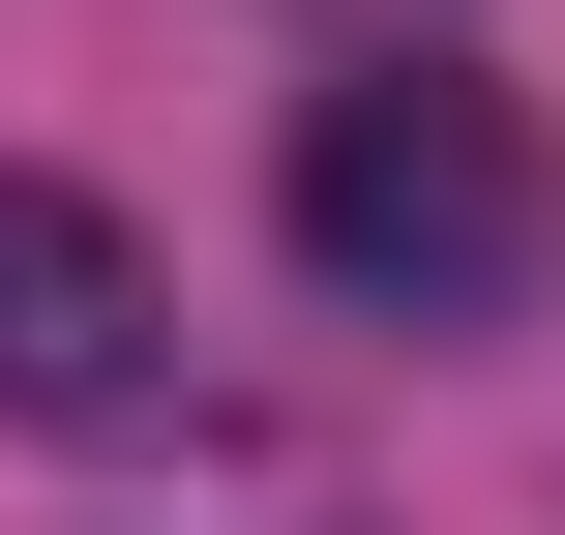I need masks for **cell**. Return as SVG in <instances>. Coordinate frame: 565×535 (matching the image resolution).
<instances>
[{
    "mask_svg": "<svg viewBox=\"0 0 565 535\" xmlns=\"http://www.w3.org/2000/svg\"><path fill=\"white\" fill-rule=\"evenodd\" d=\"M298 268L387 298V328H477V298L536 268V149H507V89H477V60H358V89H298Z\"/></svg>",
    "mask_w": 565,
    "mask_h": 535,
    "instance_id": "1",
    "label": "cell"
},
{
    "mask_svg": "<svg viewBox=\"0 0 565 535\" xmlns=\"http://www.w3.org/2000/svg\"><path fill=\"white\" fill-rule=\"evenodd\" d=\"M149 328H179V298H149V238H119L89 179H0V417H60V447H89V417H149Z\"/></svg>",
    "mask_w": 565,
    "mask_h": 535,
    "instance_id": "2",
    "label": "cell"
},
{
    "mask_svg": "<svg viewBox=\"0 0 565 535\" xmlns=\"http://www.w3.org/2000/svg\"><path fill=\"white\" fill-rule=\"evenodd\" d=\"M328 30H358V60H447V0H328Z\"/></svg>",
    "mask_w": 565,
    "mask_h": 535,
    "instance_id": "3",
    "label": "cell"
}]
</instances>
